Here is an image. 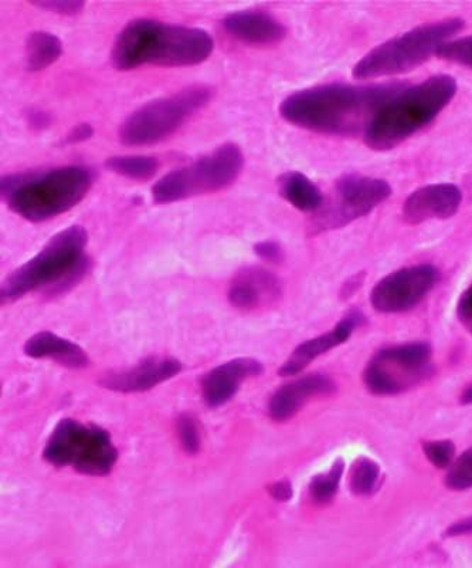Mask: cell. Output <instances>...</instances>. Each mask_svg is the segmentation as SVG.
<instances>
[{
    "label": "cell",
    "mask_w": 472,
    "mask_h": 568,
    "mask_svg": "<svg viewBox=\"0 0 472 568\" xmlns=\"http://www.w3.org/2000/svg\"><path fill=\"white\" fill-rule=\"evenodd\" d=\"M215 94L211 85H189L177 93L141 106L121 125L125 145H151L170 139L191 116L205 109Z\"/></svg>",
    "instance_id": "7"
},
{
    "label": "cell",
    "mask_w": 472,
    "mask_h": 568,
    "mask_svg": "<svg viewBox=\"0 0 472 568\" xmlns=\"http://www.w3.org/2000/svg\"><path fill=\"white\" fill-rule=\"evenodd\" d=\"M63 44L49 32H33L27 43V64L30 71L48 69L62 55Z\"/></svg>",
    "instance_id": "22"
},
{
    "label": "cell",
    "mask_w": 472,
    "mask_h": 568,
    "mask_svg": "<svg viewBox=\"0 0 472 568\" xmlns=\"http://www.w3.org/2000/svg\"><path fill=\"white\" fill-rule=\"evenodd\" d=\"M459 316L464 326L472 333V284L460 298Z\"/></svg>",
    "instance_id": "32"
},
{
    "label": "cell",
    "mask_w": 472,
    "mask_h": 568,
    "mask_svg": "<svg viewBox=\"0 0 472 568\" xmlns=\"http://www.w3.org/2000/svg\"><path fill=\"white\" fill-rule=\"evenodd\" d=\"M43 458L55 468H73L79 474L105 476L113 470L119 450L100 426L60 420L45 445Z\"/></svg>",
    "instance_id": "8"
},
{
    "label": "cell",
    "mask_w": 472,
    "mask_h": 568,
    "mask_svg": "<svg viewBox=\"0 0 472 568\" xmlns=\"http://www.w3.org/2000/svg\"><path fill=\"white\" fill-rule=\"evenodd\" d=\"M337 385L324 374H311L294 379L276 390L268 405V414L277 423L291 419L308 399L332 394Z\"/></svg>",
    "instance_id": "17"
},
{
    "label": "cell",
    "mask_w": 472,
    "mask_h": 568,
    "mask_svg": "<svg viewBox=\"0 0 472 568\" xmlns=\"http://www.w3.org/2000/svg\"><path fill=\"white\" fill-rule=\"evenodd\" d=\"M455 93L454 78L445 74L403 89L374 115L365 133V142L377 151L394 149L429 125L450 104Z\"/></svg>",
    "instance_id": "5"
},
{
    "label": "cell",
    "mask_w": 472,
    "mask_h": 568,
    "mask_svg": "<svg viewBox=\"0 0 472 568\" xmlns=\"http://www.w3.org/2000/svg\"><path fill=\"white\" fill-rule=\"evenodd\" d=\"M268 494L278 501H288L293 497V486L288 480L276 481L268 486Z\"/></svg>",
    "instance_id": "33"
},
{
    "label": "cell",
    "mask_w": 472,
    "mask_h": 568,
    "mask_svg": "<svg viewBox=\"0 0 472 568\" xmlns=\"http://www.w3.org/2000/svg\"><path fill=\"white\" fill-rule=\"evenodd\" d=\"M343 469V460L338 459L328 474L315 476L311 484H309V495H311L317 504H328V501L334 499L339 484H341Z\"/></svg>",
    "instance_id": "25"
},
{
    "label": "cell",
    "mask_w": 472,
    "mask_h": 568,
    "mask_svg": "<svg viewBox=\"0 0 472 568\" xmlns=\"http://www.w3.org/2000/svg\"><path fill=\"white\" fill-rule=\"evenodd\" d=\"M223 27L233 38L248 44L280 43L287 29L277 18L261 10H242L223 20Z\"/></svg>",
    "instance_id": "19"
},
{
    "label": "cell",
    "mask_w": 472,
    "mask_h": 568,
    "mask_svg": "<svg viewBox=\"0 0 472 568\" xmlns=\"http://www.w3.org/2000/svg\"><path fill=\"white\" fill-rule=\"evenodd\" d=\"M439 281V268L433 265L400 268L374 286L370 302L380 313L408 312L423 302Z\"/></svg>",
    "instance_id": "12"
},
{
    "label": "cell",
    "mask_w": 472,
    "mask_h": 568,
    "mask_svg": "<svg viewBox=\"0 0 472 568\" xmlns=\"http://www.w3.org/2000/svg\"><path fill=\"white\" fill-rule=\"evenodd\" d=\"M464 29V20L444 19L421 24L410 32L388 40L369 52L355 65L353 78L359 80L388 78L403 74L428 62L438 54L441 45Z\"/></svg>",
    "instance_id": "6"
},
{
    "label": "cell",
    "mask_w": 472,
    "mask_h": 568,
    "mask_svg": "<svg viewBox=\"0 0 472 568\" xmlns=\"http://www.w3.org/2000/svg\"><path fill=\"white\" fill-rule=\"evenodd\" d=\"M213 48L215 43L206 30L135 19L121 30L111 58L119 70L145 64L184 68L205 62Z\"/></svg>",
    "instance_id": "2"
},
{
    "label": "cell",
    "mask_w": 472,
    "mask_h": 568,
    "mask_svg": "<svg viewBox=\"0 0 472 568\" xmlns=\"http://www.w3.org/2000/svg\"><path fill=\"white\" fill-rule=\"evenodd\" d=\"M254 252L257 253L258 257H261L263 261L270 263H280L284 257V252L280 245L277 242L264 241L257 243L254 246Z\"/></svg>",
    "instance_id": "31"
},
{
    "label": "cell",
    "mask_w": 472,
    "mask_h": 568,
    "mask_svg": "<svg viewBox=\"0 0 472 568\" xmlns=\"http://www.w3.org/2000/svg\"><path fill=\"white\" fill-rule=\"evenodd\" d=\"M263 364L254 358H236L220 365L202 379L203 399L207 407L219 408L235 397L238 388L246 379L258 377L263 373Z\"/></svg>",
    "instance_id": "16"
},
{
    "label": "cell",
    "mask_w": 472,
    "mask_h": 568,
    "mask_svg": "<svg viewBox=\"0 0 472 568\" xmlns=\"http://www.w3.org/2000/svg\"><path fill=\"white\" fill-rule=\"evenodd\" d=\"M278 191L284 200L298 211L317 212L324 206L321 190L308 180L306 175L296 171H288L278 178Z\"/></svg>",
    "instance_id": "21"
},
{
    "label": "cell",
    "mask_w": 472,
    "mask_h": 568,
    "mask_svg": "<svg viewBox=\"0 0 472 568\" xmlns=\"http://www.w3.org/2000/svg\"><path fill=\"white\" fill-rule=\"evenodd\" d=\"M91 135H93V129H91V125L80 124L75 126V129L71 130V133L68 135L65 141H68L69 144H78V142L89 140Z\"/></svg>",
    "instance_id": "34"
},
{
    "label": "cell",
    "mask_w": 472,
    "mask_h": 568,
    "mask_svg": "<svg viewBox=\"0 0 472 568\" xmlns=\"http://www.w3.org/2000/svg\"><path fill=\"white\" fill-rule=\"evenodd\" d=\"M380 468L377 462L359 458L350 468L349 486L353 495L368 496L378 489Z\"/></svg>",
    "instance_id": "24"
},
{
    "label": "cell",
    "mask_w": 472,
    "mask_h": 568,
    "mask_svg": "<svg viewBox=\"0 0 472 568\" xmlns=\"http://www.w3.org/2000/svg\"><path fill=\"white\" fill-rule=\"evenodd\" d=\"M463 194L453 184H435L420 187L408 197L403 205L404 221L411 225L419 223L447 220L460 210Z\"/></svg>",
    "instance_id": "14"
},
{
    "label": "cell",
    "mask_w": 472,
    "mask_h": 568,
    "mask_svg": "<svg viewBox=\"0 0 472 568\" xmlns=\"http://www.w3.org/2000/svg\"><path fill=\"white\" fill-rule=\"evenodd\" d=\"M245 156L240 146L228 142L184 169L156 182L152 194L156 204L189 200L226 190L242 174Z\"/></svg>",
    "instance_id": "9"
},
{
    "label": "cell",
    "mask_w": 472,
    "mask_h": 568,
    "mask_svg": "<svg viewBox=\"0 0 472 568\" xmlns=\"http://www.w3.org/2000/svg\"><path fill=\"white\" fill-rule=\"evenodd\" d=\"M438 55L440 59L472 69V36L447 42L441 45Z\"/></svg>",
    "instance_id": "27"
},
{
    "label": "cell",
    "mask_w": 472,
    "mask_h": 568,
    "mask_svg": "<svg viewBox=\"0 0 472 568\" xmlns=\"http://www.w3.org/2000/svg\"><path fill=\"white\" fill-rule=\"evenodd\" d=\"M34 7L49 10L65 17H74L83 10L84 3L80 0H44V2H33Z\"/></svg>",
    "instance_id": "30"
},
{
    "label": "cell",
    "mask_w": 472,
    "mask_h": 568,
    "mask_svg": "<svg viewBox=\"0 0 472 568\" xmlns=\"http://www.w3.org/2000/svg\"><path fill=\"white\" fill-rule=\"evenodd\" d=\"M423 450L435 468L445 469L453 465L455 445L451 440H429L423 444Z\"/></svg>",
    "instance_id": "28"
},
{
    "label": "cell",
    "mask_w": 472,
    "mask_h": 568,
    "mask_svg": "<svg viewBox=\"0 0 472 568\" xmlns=\"http://www.w3.org/2000/svg\"><path fill=\"white\" fill-rule=\"evenodd\" d=\"M106 169L129 180L148 181L160 170V162L154 156L121 155L106 161Z\"/></svg>",
    "instance_id": "23"
},
{
    "label": "cell",
    "mask_w": 472,
    "mask_h": 568,
    "mask_svg": "<svg viewBox=\"0 0 472 568\" xmlns=\"http://www.w3.org/2000/svg\"><path fill=\"white\" fill-rule=\"evenodd\" d=\"M94 180V171L84 165L24 172L3 178L2 196L10 210L23 220L43 222L78 205Z\"/></svg>",
    "instance_id": "4"
},
{
    "label": "cell",
    "mask_w": 472,
    "mask_h": 568,
    "mask_svg": "<svg viewBox=\"0 0 472 568\" xmlns=\"http://www.w3.org/2000/svg\"><path fill=\"white\" fill-rule=\"evenodd\" d=\"M88 241V232L81 226L58 233L38 255L4 281L0 292L2 304L17 302L42 287L49 297L69 292L90 272L91 258L84 253Z\"/></svg>",
    "instance_id": "3"
},
{
    "label": "cell",
    "mask_w": 472,
    "mask_h": 568,
    "mask_svg": "<svg viewBox=\"0 0 472 568\" xmlns=\"http://www.w3.org/2000/svg\"><path fill=\"white\" fill-rule=\"evenodd\" d=\"M406 84L317 85L298 91L283 101L284 120L301 129L325 135L350 136L367 133L379 110L399 94Z\"/></svg>",
    "instance_id": "1"
},
{
    "label": "cell",
    "mask_w": 472,
    "mask_h": 568,
    "mask_svg": "<svg viewBox=\"0 0 472 568\" xmlns=\"http://www.w3.org/2000/svg\"><path fill=\"white\" fill-rule=\"evenodd\" d=\"M392 187L378 178L358 174L343 175L335 185V197L327 210L319 213L315 227L337 230L359 220L388 200Z\"/></svg>",
    "instance_id": "11"
},
{
    "label": "cell",
    "mask_w": 472,
    "mask_h": 568,
    "mask_svg": "<svg viewBox=\"0 0 472 568\" xmlns=\"http://www.w3.org/2000/svg\"><path fill=\"white\" fill-rule=\"evenodd\" d=\"M461 403L472 404V385L464 390L463 395H461Z\"/></svg>",
    "instance_id": "37"
},
{
    "label": "cell",
    "mask_w": 472,
    "mask_h": 568,
    "mask_svg": "<svg viewBox=\"0 0 472 568\" xmlns=\"http://www.w3.org/2000/svg\"><path fill=\"white\" fill-rule=\"evenodd\" d=\"M184 368L171 357H150L126 372L111 373L100 379L101 387L120 393H141L167 382Z\"/></svg>",
    "instance_id": "15"
},
{
    "label": "cell",
    "mask_w": 472,
    "mask_h": 568,
    "mask_svg": "<svg viewBox=\"0 0 472 568\" xmlns=\"http://www.w3.org/2000/svg\"><path fill=\"white\" fill-rule=\"evenodd\" d=\"M464 535H472V517H466V519L456 521V524L451 525L449 529L445 530L447 537Z\"/></svg>",
    "instance_id": "35"
},
{
    "label": "cell",
    "mask_w": 472,
    "mask_h": 568,
    "mask_svg": "<svg viewBox=\"0 0 472 568\" xmlns=\"http://www.w3.org/2000/svg\"><path fill=\"white\" fill-rule=\"evenodd\" d=\"M445 486L453 490L472 489V446L450 466Z\"/></svg>",
    "instance_id": "26"
},
{
    "label": "cell",
    "mask_w": 472,
    "mask_h": 568,
    "mask_svg": "<svg viewBox=\"0 0 472 568\" xmlns=\"http://www.w3.org/2000/svg\"><path fill=\"white\" fill-rule=\"evenodd\" d=\"M177 434H179L181 444L189 455L199 453L201 449V434L197 428L195 418L189 414L181 415L177 419Z\"/></svg>",
    "instance_id": "29"
},
{
    "label": "cell",
    "mask_w": 472,
    "mask_h": 568,
    "mask_svg": "<svg viewBox=\"0 0 472 568\" xmlns=\"http://www.w3.org/2000/svg\"><path fill=\"white\" fill-rule=\"evenodd\" d=\"M365 322V317L360 312H350L341 322L334 327L331 332L322 334L317 338L309 339L296 348L291 357L283 364L280 368L281 377H293L301 373L307 365L317 359L319 355L331 352L332 348L341 346L342 343L352 336L353 329Z\"/></svg>",
    "instance_id": "18"
},
{
    "label": "cell",
    "mask_w": 472,
    "mask_h": 568,
    "mask_svg": "<svg viewBox=\"0 0 472 568\" xmlns=\"http://www.w3.org/2000/svg\"><path fill=\"white\" fill-rule=\"evenodd\" d=\"M428 343H409L380 349L367 365L363 382L374 395L404 393L433 372Z\"/></svg>",
    "instance_id": "10"
},
{
    "label": "cell",
    "mask_w": 472,
    "mask_h": 568,
    "mask_svg": "<svg viewBox=\"0 0 472 568\" xmlns=\"http://www.w3.org/2000/svg\"><path fill=\"white\" fill-rule=\"evenodd\" d=\"M24 353L32 358H50L68 368H84L89 365V355L78 344L54 333L34 334L24 344Z\"/></svg>",
    "instance_id": "20"
},
{
    "label": "cell",
    "mask_w": 472,
    "mask_h": 568,
    "mask_svg": "<svg viewBox=\"0 0 472 568\" xmlns=\"http://www.w3.org/2000/svg\"><path fill=\"white\" fill-rule=\"evenodd\" d=\"M280 297V281L263 267L243 268L228 288V302L242 312L263 311L271 307Z\"/></svg>",
    "instance_id": "13"
},
{
    "label": "cell",
    "mask_w": 472,
    "mask_h": 568,
    "mask_svg": "<svg viewBox=\"0 0 472 568\" xmlns=\"http://www.w3.org/2000/svg\"><path fill=\"white\" fill-rule=\"evenodd\" d=\"M30 121H32L33 125L42 126L48 124L49 119L48 115L39 113L38 111V113L30 114Z\"/></svg>",
    "instance_id": "36"
}]
</instances>
